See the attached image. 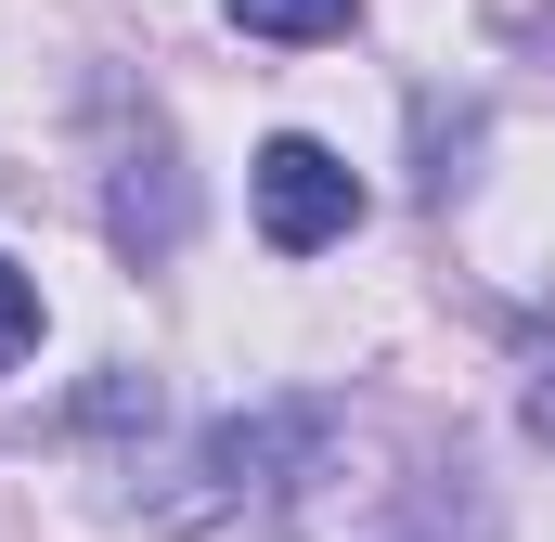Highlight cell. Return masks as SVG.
<instances>
[{
  "label": "cell",
  "mask_w": 555,
  "mask_h": 542,
  "mask_svg": "<svg viewBox=\"0 0 555 542\" xmlns=\"http://www.w3.org/2000/svg\"><path fill=\"white\" fill-rule=\"evenodd\" d=\"M336 452V413L323 401H259L233 413V426H207V452H194V478L155 504L168 530H220V517H259L284 491H310V465Z\"/></svg>",
  "instance_id": "obj_1"
},
{
  "label": "cell",
  "mask_w": 555,
  "mask_h": 542,
  "mask_svg": "<svg viewBox=\"0 0 555 542\" xmlns=\"http://www.w3.org/2000/svg\"><path fill=\"white\" fill-rule=\"evenodd\" d=\"M259 233H272V259H323L349 220H362V181H349V155L336 142H310V130H284L259 142Z\"/></svg>",
  "instance_id": "obj_2"
},
{
  "label": "cell",
  "mask_w": 555,
  "mask_h": 542,
  "mask_svg": "<svg viewBox=\"0 0 555 542\" xmlns=\"http://www.w3.org/2000/svg\"><path fill=\"white\" fill-rule=\"evenodd\" d=\"M104 220H117V246H130V259H168V246H181V220H194V181H181V155H168L155 130L117 155V207H104Z\"/></svg>",
  "instance_id": "obj_3"
},
{
  "label": "cell",
  "mask_w": 555,
  "mask_h": 542,
  "mask_svg": "<svg viewBox=\"0 0 555 542\" xmlns=\"http://www.w3.org/2000/svg\"><path fill=\"white\" fill-rule=\"evenodd\" d=\"M362 0H233V26H259V39H336Z\"/></svg>",
  "instance_id": "obj_4"
},
{
  "label": "cell",
  "mask_w": 555,
  "mask_h": 542,
  "mask_svg": "<svg viewBox=\"0 0 555 542\" xmlns=\"http://www.w3.org/2000/svg\"><path fill=\"white\" fill-rule=\"evenodd\" d=\"M39 323H52V310H39V284H26V271L0 259V375H13L26 349H39Z\"/></svg>",
  "instance_id": "obj_5"
},
{
  "label": "cell",
  "mask_w": 555,
  "mask_h": 542,
  "mask_svg": "<svg viewBox=\"0 0 555 542\" xmlns=\"http://www.w3.org/2000/svg\"><path fill=\"white\" fill-rule=\"evenodd\" d=\"M530 439H543V452H555V375H543V388H530Z\"/></svg>",
  "instance_id": "obj_6"
}]
</instances>
